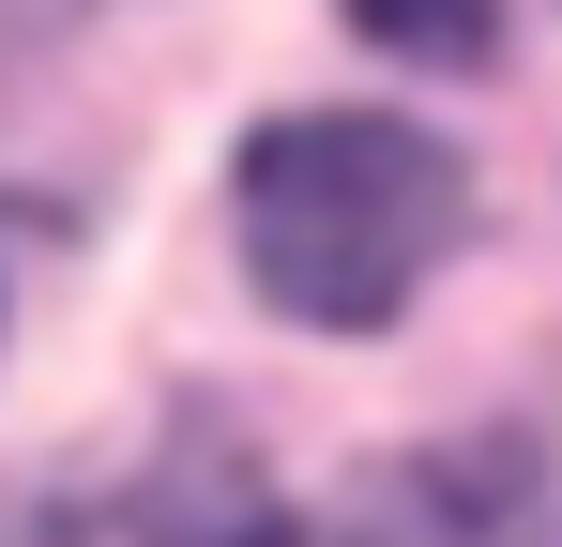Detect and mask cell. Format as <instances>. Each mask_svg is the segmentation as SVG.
Instances as JSON below:
<instances>
[{"label":"cell","mask_w":562,"mask_h":547,"mask_svg":"<svg viewBox=\"0 0 562 547\" xmlns=\"http://www.w3.org/2000/svg\"><path fill=\"white\" fill-rule=\"evenodd\" d=\"M350 31L411 46V62H471V46L502 31V0H350Z\"/></svg>","instance_id":"2"},{"label":"cell","mask_w":562,"mask_h":547,"mask_svg":"<svg viewBox=\"0 0 562 547\" xmlns=\"http://www.w3.org/2000/svg\"><path fill=\"white\" fill-rule=\"evenodd\" d=\"M228 213H244L259 304L319 320V335H380L426 274L457 259L471 168L426 137V122H395V107H289V122L244 137Z\"/></svg>","instance_id":"1"}]
</instances>
